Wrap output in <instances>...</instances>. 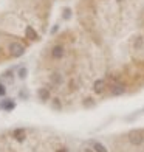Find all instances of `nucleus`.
I'll return each mask as SVG.
<instances>
[{"mask_svg": "<svg viewBox=\"0 0 144 152\" xmlns=\"http://www.w3.org/2000/svg\"><path fill=\"white\" fill-rule=\"evenodd\" d=\"M64 53H65V50H64L62 45H54L53 50H51V56L54 59H60V58L64 56Z\"/></svg>", "mask_w": 144, "mask_h": 152, "instance_id": "obj_4", "label": "nucleus"}, {"mask_svg": "<svg viewBox=\"0 0 144 152\" xmlns=\"http://www.w3.org/2000/svg\"><path fill=\"white\" fill-rule=\"evenodd\" d=\"M127 138L130 144L133 146H140V144L144 143V130H140V129H135V130H130L127 134Z\"/></svg>", "mask_w": 144, "mask_h": 152, "instance_id": "obj_1", "label": "nucleus"}, {"mask_svg": "<svg viewBox=\"0 0 144 152\" xmlns=\"http://www.w3.org/2000/svg\"><path fill=\"white\" fill-rule=\"evenodd\" d=\"M105 87H107V84H105L104 79H98V81L95 82V86H93V88H95L96 93H102V92L105 90Z\"/></svg>", "mask_w": 144, "mask_h": 152, "instance_id": "obj_5", "label": "nucleus"}, {"mask_svg": "<svg viewBox=\"0 0 144 152\" xmlns=\"http://www.w3.org/2000/svg\"><path fill=\"white\" fill-rule=\"evenodd\" d=\"M12 137H14L17 141H23V140H25V137H26L25 129H16L14 132H12Z\"/></svg>", "mask_w": 144, "mask_h": 152, "instance_id": "obj_6", "label": "nucleus"}, {"mask_svg": "<svg viewBox=\"0 0 144 152\" xmlns=\"http://www.w3.org/2000/svg\"><path fill=\"white\" fill-rule=\"evenodd\" d=\"M70 16H71V10L70 8H65L64 10V19H70Z\"/></svg>", "mask_w": 144, "mask_h": 152, "instance_id": "obj_12", "label": "nucleus"}, {"mask_svg": "<svg viewBox=\"0 0 144 152\" xmlns=\"http://www.w3.org/2000/svg\"><path fill=\"white\" fill-rule=\"evenodd\" d=\"M8 48H9V53H11L12 58H19V56H22V54L25 53V47L20 44V42H17V40L11 42Z\"/></svg>", "mask_w": 144, "mask_h": 152, "instance_id": "obj_2", "label": "nucleus"}, {"mask_svg": "<svg viewBox=\"0 0 144 152\" xmlns=\"http://www.w3.org/2000/svg\"><path fill=\"white\" fill-rule=\"evenodd\" d=\"M56 152H67V149H59V151H56Z\"/></svg>", "mask_w": 144, "mask_h": 152, "instance_id": "obj_17", "label": "nucleus"}, {"mask_svg": "<svg viewBox=\"0 0 144 152\" xmlns=\"http://www.w3.org/2000/svg\"><path fill=\"white\" fill-rule=\"evenodd\" d=\"M53 107H54V109H60V102H59V99H54V101H53Z\"/></svg>", "mask_w": 144, "mask_h": 152, "instance_id": "obj_14", "label": "nucleus"}, {"mask_svg": "<svg viewBox=\"0 0 144 152\" xmlns=\"http://www.w3.org/2000/svg\"><path fill=\"white\" fill-rule=\"evenodd\" d=\"M2 95H5V87L0 84V96H2Z\"/></svg>", "mask_w": 144, "mask_h": 152, "instance_id": "obj_15", "label": "nucleus"}, {"mask_svg": "<svg viewBox=\"0 0 144 152\" xmlns=\"http://www.w3.org/2000/svg\"><path fill=\"white\" fill-rule=\"evenodd\" d=\"M19 76H20V78H25V76H26V68H20V70H19Z\"/></svg>", "mask_w": 144, "mask_h": 152, "instance_id": "obj_13", "label": "nucleus"}, {"mask_svg": "<svg viewBox=\"0 0 144 152\" xmlns=\"http://www.w3.org/2000/svg\"><path fill=\"white\" fill-rule=\"evenodd\" d=\"M25 34H26V39H31V40H39V36H37V33L34 31L31 26H26V30H25Z\"/></svg>", "mask_w": 144, "mask_h": 152, "instance_id": "obj_7", "label": "nucleus"}, {"mask_svg": "<svg viewBox=\"0 0 144 152\" xmlns=\"http://www.w3.org/2000/svg\"><path fill=\"white\" fill-rule=\"evenodd\" d=\"M84 152H95V149H88L87 148V149H84Z\"/></svg>", "mask_w": 144, "mask_h": 152, "instance_id": "obj_16", "label": "nucleus"}, {"mask_svg": "<svg viewBox=\"0 0 144 152\" xmlns=\"http://www.w3.org/2000/svg\"><path fill=\"white\" fill-rule=\"evenodd\" d=\"M93 149H95V152H108L107 149H105V146L104 144H101V143H93Z\"/></svg>", "mask_w": 144, "mask_h": 152, "instance_id": "obj_9", "label": "nucleus"}, {"mask_svg": "<svg viewBox=\"0 0 144 152\" xmlns=\"http://www.w3.org/2000/svg\"><path fill=\"white\" fill-rule=\"evenodd\" d=\"M124 92H126V87L122 86V84H119V82H115V84H112V86H110V93H112L113 96L122 95Z\"/></svg>", "mask_w": 144, "mask_h": 152, "instance_id": "obj_3", "label": "nucleus"}, {"mask_svg": "<svg viewBox=\"0 0 144 152\" xmlns=\"http://www.w3.org/2000/svg\"><path fill=\"white\" fill-rule=\"evenodd\" d=\"M3 107L8 109V110H9V109H14V102H12V101H6L5 104H3Z\"/></svg>", "mask_w": 144, "mask_h": 152, "instance_id": "obj_11", "label": "nucleus"}, {"mask_svg": "<svg viewBox=\"0 0 144 152\" xmlns=\"http://www.w3.org/2000/svg\"><path fill=\"white\" fill-rule=\"evenodd\" d=\"M51 81H53V84L59 86L60 82H62V76H60L59 73H53V75H51Z\"/></svg>", "mask_w": 144, "mask_h": 152, "instance_id": "obj_10", "label": "nucleus"}, {"mask_svg": "<svg viewBox=\"0 0 144 152\" xmlns=\"http://www.w3.org/2000/svg\"><path fill=\"white\" fill-rule=\"evenodd\" d=\"M37 95H39V98L42 99V101L50 99V90H48V88H39Z\"/></svg>", "mask_w": 144, "mask_h": 152, "instance_id": "obj_8", "label": "nucleus"}]
</instances>
